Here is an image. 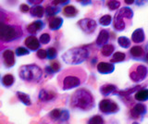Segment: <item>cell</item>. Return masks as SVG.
<instances>
[{"label": "cell", "instance_id": "45", "mask_svg": "<svg viewBox=\"0 0 148 124\" xmlns=\"http://www.w3.org/2000/svg\"><path fill=\"white\" fill-rule=\"evenodd\" d=\"M82 6L85 7V6H89L92 4V0H82V1L80 3Z\"/></svg>", "mask_w": 148, "mask_h": 124}, {"label": "cell", "instance_id": "29", "mask_svg": "<svg viewBox=\"0 0 148 124\" xmlns=\"http://www.w3.org/2000/svg\"><path fill=\"white\" fill-rule=\"evenodd\" d=\"M116 14L124 18L125 20H129V21L132 20L133 18V11H132V8H130L128 7H124L122 8H120Z\"/></svg>", "mask_w": 148, "mask_h": 124}, {"label": "cell", "instance_id": "5", "mask_svg": "<svg viewBox=\"0 0 148 124\" xmlns=\"http://www.w3.org/2000/svg\"><path fill=\"white\" fill-rule=\"evenodd\" d=\"M44 71L42 68L35 63L22 65L18 70V77L26 82H39L43 77Z\"/></svg>", "mask_w": 148, "mask_h": 124}, {"label": "cell", "instance_id": "14", "mask_svg": "<svg viewBox=\"0 0 148 124\" xmlns=\"http://www.w3.org/2000/svg\"><path fill=\"white\" fill-rule=\"evenodd\" d=\"M24 45L31 52H36L41 48V43L39 38L36 37V35H28L24 40Z\"/></svg>", "mask_w": 148, "mask_h": 124}, {"label": "cell", "instance_id": "42", "mask_svg": "<svg viewBox=\"0 0 148 124\" xmlns=\"http://www.w3.org/2000/svg\"><path fill=\"white\" fill-rule=\"evenodd\" d=\"M28 5L31 6H36V5H42V3L45 2V0H26Z\"/></svg>", "mask_w": 148, "mask_h": 124}, {"label": "cell", "instance_id": "32", "mask_svg": "<svg viewBox=\"0 0 148 124\" xmlns=\"http://www.w3.org/2000/svg\"><path fill=\"white\" fill-rule=\"evenodd\" d=\"M117 42L120 47L125 48V49L130 48L131 47V45H132L131 40H130L127 36H119L117 40Z\"/></svg>", "mask_w": 148, "mask_h": 124}, {"label": "cell", "instance_id": "43", "mask_svg": "<svg viewBox=\"0 0 148 124\" xmlns=\"http://www.w3.org/2000/svg\"><path fill=\"white\" fill-rule=\"evenodd\" d=\"M148 4V0H135V5L138 7H143Z\"/></svg>", "mask_w": 148, "mask_h": 124}, {"label": "cell", "instance_id": "33", "mask_svg": "<svg viewBox=\"0 0 148 124\" xmlns=\"http://www.w3.org/2000/svg\"><path fill=\"white\" fill-rule=\"evenodd\" d=\"M86 124H105V119L101 115H95L88 119Z\"/></svg>", "mask_w": 148, "mask_h": 124}, {"label": "cell", "instance_id": "7", "mask_svg": "<svg viewBox=\"0 0 148 124\" xmlns=\"http://www.w3.org/2000/svg\"><path fill=\"white\" fill-rule=\"evenodd\" d=\"M98 108L101 113L105 115H112L119 111V106L112 99H102L98 104Z\"/></svg>", "mask_w": 148, "mask_h": 124}, {"label": "cell", "instance_id": "1", "mask_svg": "<svg viewBox=\"0 0 148 124\" xmlns=\"http://www.w3.org/2000/svg\"><path fill=\"white\" fill-rule=\"evenodd\" d=\"M24 28V22L17 13L0 8V47L20 43Z\"/></svg>", "mask_w": 148, "mask_h": 124}, {"label": "cell", "instance_id": "22", "mask_svg": "<svg viewBox=\"0 0 148 124\" xmlns=\"http://www.w3.org/2000/svg\"><path fill=\"white\" fill-rule=\"evenodd\" d=\"M126 27H127V25H126V22H125L124 18L116 14L114 16V20H113L114 30L117 31V32H122L126 29Z\"/></svg>", "mask_w": 148, "mask_h": 124}, {"label": "cell", "instance_id": "6", "mask_svg": "<svg viewBox=\"0 0 148 124\" xmlns=\"http://www.w3.org/2000/svg\"><path fill=\"white\" fill-rule=\"evenodd\" d=\"M129 76L133 82H141L148 76V68L143 64H135L130 70Z\"/></svg>", "mask_w": 148, "mask_h": 124}, {"label": "cell", "instance_id": "48", "mask_svg": "<svg viewBox=\"0 0 148 124\" xmlns=\"http://www.w3.org/2000/svg\"><path fill=\"white\" fill-rule=\"evenodd\" d=\"M76 1H77V2H79V3H81V2L82 1V0H76Z\"/></svg>", "mask_w": 148, "mask_h": 124}, {"label": "cell", "instance_id": "15", "mask_svg": "<svg viewBox=\"0 0 148 124\" xmlns=\"http://www.w3.org/2000/svg\"><path fill=\"white\" fill-rule=\"evenodd\" d=\"M61 64L57 59H53L51 62L45 67V73L46 75H53L55 73H58L61 71Z\"/></svg>", "mask_w": 148, "mask_h": 124}, {"label": "cell", "instance_id": "12", "mask_svg": "<svg viewBox=\"0 0 148 124\" xmlns=\"http://www.w3.org/2000/svg\"><path fill=\"white\" fill-rule=\"evenodd\" d=\"M15 52L12 51L11 49L7 48L3 50L2 52V60L3 65L6 69H11L15 66L16 60H15Z\"/></svg>", "mask_w": 148, "mask_h": 124}, {"label": "cell", "instance_id": "46", "mask_svg": "<svg viewBox=\"0 0 148 124\" xmlns=\"http://www.w3.org/2000/svg\"><path fill=\"white\" fill-rule=\"evenodd\" d=\"M124 2L127 4V5H132V4L135 3V0H124Z\"/></svg>", "mask_w": 148, "mask_h": 124}, {"label": "cell", "instance_id": "17", "mask_svg": "<svg viewBox=\"0 0 148 124\" xmlns=\"http://www.w3.org/2000/svg\"><path fill=\"white\" fill-rule=\"evenodd\" d=\"M96 70L100 74H110L115 71V66L111 62H104L101 61L97 64Z\"/></svg>", "mask_w": 148, "mask_h": 124}, {"label": "cell", "instance_id": "27", "mask_svg": "<svg viewBox=\"0 0 148 124\" xmlns=\"http://www.w3.org/2000/svg\"><path fill=\"white\" fill-rule=\"evenodd\" d=\"M16 96L18 99V101H20L21 104L26 106V107H30V106H32V100L30 98V95L28 94L23 93V92H21V91H17Z\"/></svg>", "mask_w": 148, "mask_h": 124}, {"label": "cell", "instance_id": "20", "mask_svg": "<svg viewBox=\"0 0 148 124\" xmlns=\"http://www.w3.org/2000/svg\"><path fill=\"white\" fill-rule=\"evenodd\" d=\"M61 11V8L58 6H54L52 4L45 6V17L47 20L51 19V18L55 17L56 15H58V13Z\"/></svg>", "mask_w": 148, "mask_h": 124}, {"label": "cell", "instance_id": "28", "mask_svg": "<svg viewBox=\"0 0 148 124\" xmlns=\"http://www.w3.org/2000/svg\"><path fill=\"white\" fill-rule=\"evenodd\" d=\"M134 99L138 102H145L148 100V89L147 88H141L138 90L135 95H134Z\"/></svg>", "mask_w": 148, "mask_h": 124}, {"label": "cell", "instance_id": "49", "mask_svg": "<svg viewBox=\"0 0 148 124\" xmlns=\"http://www.w3.org/2000/svg\"><path fill=\"white\" fill-rule=\"evenodd\" d=\"M0 80H1V77H0Z\"/></svg>", "mask_w": 148, "mask_h": 124}, {"label": "cell", "instance_id": "37", "mask_svg": "<svg viewBox=\"0 0 148 124\" xmlns=\"http://www.w3.org/2000/svg\"><path fill=\"white\" fill-rule=\"evenodd\" d=\"M106 6H108V8L111 11H114V10H117L118 8H119L120 2L118 1V0H108V3H106Z\"/></svg>", "mask_w": 148, "mask_h": 124}, {"label": "cell", "instance_id": "9", "mask_svg": "<svg viewBox=\"0 0 148 124\" xmlns=\"http://www.w3.org/2000/svg\"><path fill=\"white\" fill-rule=\"evenodd\" d=\"M78 27L80 28L83 33L86 34H92L95 33L97 28V23L95 20L90 19V18H84L77 22Z\"/></svg>", "mask_w": 148, "mask_h": 124}, {"label": "cell", "instance_id": "47", "mask_svg": "<svg viewBox=\"0 0 148 124\" xmlns=\"http://www.w3.org/2000/svg\"><path fill=\"white\" fill-rule=\"evenodd\" d=\"M132 124H140V123H139L138 121H133V122H132Z\"/></svg>", "mask_w": 148, "mask_h": 124}, {"label": "cell", "instance_id": "25", "mask_svg": "<svg viewBox=\"0 0 148 124\" xmlns=\"http://www.w3.org/2000/svg\"><path fill=\"white\" fill-rule=\"evenodd\" d=\"M62 13L65 17L67 18H75L79 14V10L72 5H67L63 8Z\"/></svg>", "mask_w": 148, "mask_h": 124}, {"label": "cell", "instance_id": "36", "mask_svg": "<svg viewBox=\"0 0 148 124\" xmlns=\"http://www.w3.org/2000/svg\"><path fill=\"white\" fill-rule=\"evenodd\" d=\"M111 22H112V17L108 14L102 16L99 19V24L102 26H108L111 24Z\"/></svg>", "mask_w": 148, "mask_h": 124}, {"label": "cell", "instance_id": "3", "mask_svg": "<svg viewBox=\"0 0 148 124\" xmlns=\"http://www.w3.org/2000/svg\"><path fill=\"white\" fill-rule=\"evenodd\" d=\"M69 106L74 110L83 112L90 111L95 106V96L90 90L86 88H80L71 95Z\"/></svg>", "mask_w": 148, "mask_h": 124}, {"label": "cell", "instance_id": "13", "mask_svg": "<svg viewBox=\"0 0 148 124\" xmlns=\"http://www.w3.org/2000/svg\"><path fill=\"white\" fill-rule=\"evenodd\" d=\"M147 113V107L143 104L142 102L135 104L131 109V112H130V116L133 119H137L139 118L143 117Z\"/></svg>", "mask_w": 148, "mask_h": 124}, {"label": "cell", "instance_id": "8", "mask_svg": "<svg viewBox=\"0 0 148 124\" xmlns=\"http://www.w3.org/2000/svg\"><path fill=\"white\" fill-rule=\"evenodd\" d=\"M71 114L69 111L66 108H55L53 110H51L48 114V118L53 121H58V122H67Z\"/></svg>", "mask_w": 148, "mask_h": 124}, {"label": "cell", "instance_id": "18", "mask_svg": "<svg viewBox=\"0 0 148 124\" xmlns=\"http://www.w3.org/2000/svg\"><path fill=\"white\" fill-rule=\"evenodd\" d=\"M108 40H109V32L106 29H103L99 32L98 35H97V38L95 40V45L98 47H102L108 43Z\"/></svg>", "mask_w": 148, "mask_h": 124}, {"label": "cell", "instance_id": "24", "mask_svg": "<svg viewBox=\"0 0 148 124\" xmlns=\"http://www.w3.org/2000/svg\"><path fill=\"white\" fill-rule=\"evenodd\" d=\"M29 12L31 17L36 18V19H42L43 17H45V8L42 5L32 6Z\"/></svg>", "mask_w": 148, "mask_h": 124}, {"label": "cell", "instance_id": "38", "mask_svg": "<svg viewBox=\"0 0 148 124\" xmlns=\"http://www.w3.org/2000/svg\"><path fill=\"white\" fill-rule=\"evenodd\" d=\"M39 41H40L41 45H47L50 43V41H51V35L48 33L42 34L39 37Z\"/></svg>", "mask_w": 148, "mask_h": 124}, {"label": "cell", "instance_id": "30", "mask_svg": "<svg viewBox=\"0 0 148 124\" xmlns=\"http://www.w3.org/2000/svg\"><path fill=\"white\" fill-rule=\"evenodd\" d=\"M114 52H115V47L111 44H106L104 47H101V55L105 58L111 57Z\"/></svg>", "mask_w": 148, "mask_h": 124}, {"label": "cell", "instance_id": "39", "mask_svg": "<svg viewBox=\"0 0 148 124\" xmlns=\"http://www.w3.org/2000/svg\"><path fill=\"white\" fill-rule=\"evenodd\" d=\"M71 3V0H52L51 4L54 6H58V7H65L69 5Z\"/></svg>", "mask_w": 148, "mask_h": 124}, {"label": "cell", "instance_id": "4", "mask_svg": "<svg viewBox=\"0 0 148 124\" xmlns=\"http://www.w3.org/2000/svg\"><path fill=\"white\" fill-rule=\"evenodd\" d=\"M90 57V50L88 47H76L67 50L64 54H62V60L71 66H77L86 61Z\"/></svg>", "mask_w": 148, "mask_h": 124}, {"label": "cell", "instance_id": "2", "mask_svg": "<svg viewBox=\"0 0 148 124\" xmlns=\"http://www.w3.org/2000/svg\"><path fill=\"white\" fill-rule=\"evenodd\" d=\"M87 80V73L82 68H69L58 76V86L63 91L78 88Z\"/></svg>", "mask_w": 148, "mask_h": 124}, {"label": "cell", "instance_id": "44", "mask_svg": "<svg viewBox=\"0 0 148 124\" xmlns=\"http://www.w3.org/2000/svg\"><path fill=\"white\" fill-rule=\"evenodd\" d=\"M143 61L148 62V44H146L145 47V58H143Z\"/></svg>", "mask_w": 148, "mask_h": 124}, {"label": "cell", "instance_id": "11", "mask_svg": "<svg viewBox=\"0 0 148 124\" xmlns=\"http://www.w3.org/2000/svg\"><path fill=\"white\" fill-rule=\"evenodd\" d=\"M45 23L41 19H37L25 26V31L31 35H36L45 29Z\"/></svg>", "mask_w": 148, "mask_h": 124}, {"label": "cell", "instance_id": "19", "mask_svg": "<svg viewBox=\"0 0 148 124\" xmlns=\"http://www.w3.org/2000/svg\"><path fill=\"white\" fill-rule=\"evenodd\" d=\"M100 94L103 96H108L111 95H117L119 92L118 87L112 84H106L100 86Z\"/></svg>", "mask_w": 148, "mask_h": 124}, {"label": "cell", "instance_id": "21", "mask_svg": "<svg viewBox=\"0 0 148 124\" xmlns=\"http://www.w3.org/2000/svg\"><path fill=\"white\" fill-rule=\"evenodd\" d=\"M63 18L61 17H53L49 19V22H48V28L51 31H58L63 25Z\"/></svg>", "mask_w": 148, "mask_h": 124}, {"label": "cell", "instance_id": "40", "mask_svg": "<svg viewBox=\"0 0 148 124\" xmlns=\"http://www.w3.org/2000/svg\"><path fill=\"white\" fill-rule=\"evenodd\" d=\"M36 57L38 58L39 59H42V60H44V59H46L47 58V54H46V50L45 49H43V48H40L36 51Z\"/></svg>", "mask_w": 148, "mask_h": 124}, {"label": "cell", "instance_id": "16", "mask_svg": "<svg viewBox=\"0 0 148 124\" xmlns=\"http://www.w3.org/2000/svg\"><path fill=\"white\" fill-rule=\"evenodd\" d=\"M129 53L132 59L143 61V58H145V48L142 47L141 45H133L130 49Z\"/></svg>", "mask_w": 148, "mask_h": 124}, {"label": "cell", "instance_id": "41", "mask_svg": "<svg viewBox=\"0 0 148 124\" xmlns=\"http://www.w3.org/2000/svg\"><path fill=\"white\" fill-rule=\"evenodd\" d=\"M18 8H20V11L21 13H28L30 11V7L28 4H24V3H22L20 5V7H18Z\"/></svg>", "mask_w": 148, "mask_h": 124}, {"label": "cell", "instance_id": "35", "mask_svg": "<svg viewBox=\"0 0 148 124\" xmlns=\"http://www.w3.org/2000/svg\"><path fill=\"white\" fill-rule=\"evenodd\" d=\"M31 51L26 47H18L15 49V55L17 57H23L30 55Z\"/></svg>", "mask_w": 148, "mask_h": 124}, {"label": "cell", "instance_id": "26", "mask_svg": "<svg viewBox=\"0 0 148 124\" xmlns=\"http://www.w3.org/2000/svg\"><path fill=\"white\" fill-rule=\"evenodd\" d=\"M0 82H1V84L5 87V88H10V87L14 84V82H15V77H14L13 74H11V73H7V74H5L1 78Z\"/></svg>", "mask_w": 148, "mask_h": 124}, {"label": "cell", "instance_id": "23", "mask_svg": "<svg viewBox=\"0 0 148 124\" xmlns=\"http://www.w3.org/2000/svg\"><path fill=\"white\" fill-rule=\"evenodd\" d=\"M132 41L135 44H142L145 40V31L143 28H138L132 34Z\"/></svg>", "mask_w": 148, "mask_h": 124}, {"label": "cell", "instance_id": "10", "mask_svg": "<svg viewBox=\"0 0 148 124\" xmlns=\"http://www.w3.org/2000/svg\"><path fill=\"white\" fill-rule=\"evenodd\" d=\"M58 97V94L55 89H41L38 95V99L43 103H50L53 102Z\"/></svg>", "mask_w": 148, "mask_h": 124}, {"label": "cell", "instance_id": "31", "mask_svg": "<svg viewBox=\"0 0 148 124\" xmlns=\"http://www.w3.org/2000/svg\"><path fill=\"white\" fill-rule=\"evenodd\" d=\"M125 59H126V54L123 52L118 51V52H114L112 54V56H111V58H110V62L113 64L120 63V62L125 61Z\"/></svg>", "mask_w": 148, "mask_h": 124}, {"label": "cell", "instance_id": "34", "mask_svg": "<svg viewBox=\"0 0 148 124\" xmlns=\"http://www.w3.org/2000/svg\"><path fill=\"white\" fill-rule=\"evenodd\" d=\"M46 54H47V59H49V60L57 59L58 58V50L54 47H50L46 49Z\"/></svg>", "mask_w": 148, "mask_h": 124}]
</instances>
